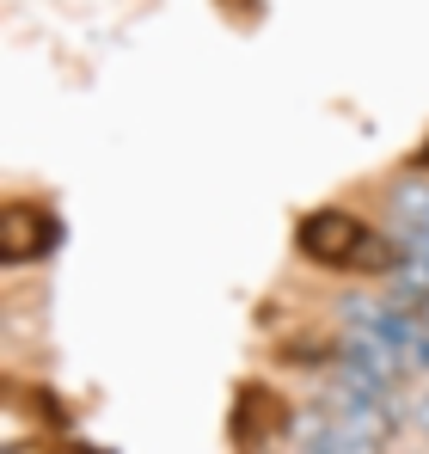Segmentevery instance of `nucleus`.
I'll use <instances>...</instances> for the list:
<instances>
[{"mask_svg":"<svg viewBox=\"0 0 429 454\" xmlns=\"http://www.w3.org/2000/svg\"><path fill=\"white\" fill-rule=\"evenodd\" d=\"M417 172H429V142H424V148H417Z\"/></svg>","mask_w":429,"mask_h":454,"instance_id":"obj_5","label":"nucleus"},{"mask_svg":"<svg viewBox=\"0 0 429 454\" xmlns=\"http://www.w3.org/2000/svg\"><path fill=\"white\" fill-rule=\"evenodd\" d=\"M288 430H294V411H288V399L270 387V380H239V387H233V411H227L233 454H270V449H283Z\"/></svg>","mask_w":429,"mask_h":454,"instance_id":"obj_2","label":"nucleus"},{"mask_svg":"<svg viewBox=\"0 0 429 454\" xmlns=\"http://www.w3.org/2000/svg\"><path fill=\"white\" fill-rule=\"evenodd\" d=\"M294 252L319 270H350V277H399L405 270L399 239L374 233L350 209H307L294 227Z\"/></svg>","mask_w":429,"mask_h":454,"instance_id":"obj_1","label":"nucleus"},{"mask_svg":"<svg viewBox=\"0 0 429 454\" xmlns=\"http://www.w3.org/2000/svg\"><path fill=\"white\" fill-rule=\"evenodd\" d=\"M37 454H92V449H80V442H43Z\"/></svg>","mask_w":429,"mask_h":454,"instance_id":"obj_4","label":"nucleus"},{"mask_svg":"<svg viewBox=\"0 0 429 454\" xmlns=\"http://www.w3.org/2000/svg\"><path fill=\"white\" fill-rule=\"evenodd\" d=\"M56 252V215L31 197H6L0 209V258L19 270V264H37Z\"/></svg>","mask_w":429,"mask_h":454,"instance_id":"obj_3","label":"nucleus"}]
</instances>
